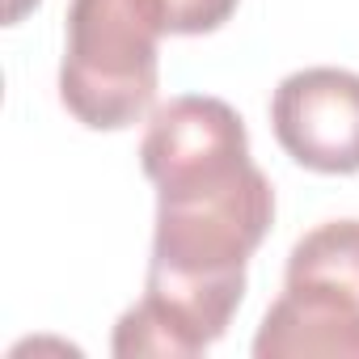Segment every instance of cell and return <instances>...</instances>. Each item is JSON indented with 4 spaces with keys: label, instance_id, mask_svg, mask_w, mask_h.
<instances>
[{
    "label": "cell",
    "instance_id": "cell-1",
    "mask_svg": "<svg viewBox=\"0 0 359 359\" xmlns=\"http://www.w3.org/2000/svg\"><path fill=\"white\" fill-rule=\"evenodd\" d=\"M140 165L156 187L152 262L110 351L191 359L220 342L241 309L245 266L275 224V191L250 156L241 114L203 93L152 110Z\"/></svg>",
    "mask_w": 359,
    "mask_h": 359
},
{
    "label": "cell",
    "instance_id": "cell-2",
    "mask_svg": "<svg viewBox=\"0 0 359 359\" xmlns=\"http://www.w3.org/2000/svg\"><path fill=\"white\" fill-rule=\"evenodd\" d=\"M161 22L152 0H72L60 102L89 131L135 127L161 85Z\"/></svg>",
    "mask_w": 359,
    "mask_h": 359
},
{
    "label": "cell",
    "instance_id": "cell-3",
    "mask_svg": "<svg viewBox=\"0 0 359 359\" xmlns=\"http://www.w3.org/2000/svg\"><path fill=\"white\" fill-rule=\"evenodd\" d=\"M271 127L296 165L330 177L359 173V72L300 68L283 76L271 97Z\"/></svg>",
    "mask_w": 359,
    "mask_h": 359
},
{
    "label": "cell",
    "instance_id": "cell-4",
    "mask_svg": "<svg viewBox=\"0 0 359 359\" xmlns=\"http://www.w3.org/2000/svg\"><path fill=\"white\" fill-rule=\"evenodd\" d=\"M258 359H292V355H355L359 359V300L283 283V296L266 309L258 338Z\"/></svg>",
    "mask_w": 359,
    "mask_h": 359
},
{
    "label": "cell",
    "instance_id": "cell-5",
    "mask_svg": "<svg viewBox=\"0 0 359 359\" xmlns=\"http://www.w3.org/2000/svg\"><path fill=\"white\" fill-rule=\"evenodd\" d=\"M287 283L359 300V220H330L304 233L287 254Z\"/></svg>",
    "mask_w": 359,
    "mask_h": 359
},
{
    "label": "cell",
    "instance_id": "cell-6",
    "mask_svg": "<svg viewBox=\"0 0 359 359\" xmlns=\"http://www.w3.org/2000/svg\"><path fill=\"white\" fill-rule=\"evenodd\" d=\"M241 0H152L165 34H216Z\"/></svg>",
    "mask_w": 359,
    "mask_h": 359
},
{
    "label": "cell",
    "instance_id": "cell-7",
    "mask_svg": "<svg viewBox=\"0 0 359 359\" xmlns=\"http://www.w3.org/2000/svg\"><path fill=\"white\" fill-rule=\"evenodd\" d=\"M43 0H5V26H18L26 13H34Z\"/></svg>",
    "mask_w": 359,
    "mask_h": 359
}]
</instances>
